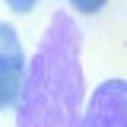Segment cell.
I'll return each instance as SVG.
<instances>
[{
	"label": "cell",
	"instance_id": "cell-5",
	"mask_svg": "<svg viewBox=\"0 0 127 127\" xmlns=\"http://www.w3.org/2000/svg\"><path fill=\"white\" fill-rule=\"evenodd\" d=\"M13 13H32L35 6H38V0H3Z\"/></svg>",
	"mask_w": 127,
	"mask_h": 127
},
{
	"label": "cell",
	"instance_id": "cell-1",
	"mask_svg": "<svg viewBox=\"0 0 127 127\" xmlns=\"http://www.w3.org/2000/svg\"><path fill=\"white\" fill-rule=\"evenodd\" d=\"M83 98V32L70 13L57 10L35 57L26 61L16 127H76Z\"/></svg>",
	"mask_w": 127,
	"mask_h": 127
},
{
	"label": "cell",
	"instance_id": "cell-4",
	"mask_svg": "<svg viewBox=\"0 0 127 127\" xmlns=\"http://www.w3.org/2000/svg\"><path fill=\"white\" fill-rule=\"evenodd\" d=\"M105 3H108V0H70V6H73L76 13H86V16L98 13V10H102Z\"/></svg>",
	"mask_w": 127,
	"mask_h": 127
},
{
	"label": "cell",
	"instance_id": "cell-3",
	"mask_svg": "<svg viewBox=\"0 0 127 127\" xmlns=\"http://www.w3.org/2000/svg\"><path fill=\"white\" fill-rule=\"evenodd\" d=\"M76 127H127V83L105 79L92 95Z\"/></svg>",
	"mask_w": 127,
	"mask_h": 127
},
{
	"label": "cell",
	"instance_id": "cell-2",
	"mask_svg": "<svg viewBox=\"0 0 127 127\" xmlns=\"http://www.w3.org/2000/svg\"><path fill=\"white\" fill-rule=\"evenodd\" d=\"M26 79V51L13 22L0 19V111L16 108Z\"/></svg>",
	"mask_w": 127,
	"mask_h": 127
}]
</instances>
